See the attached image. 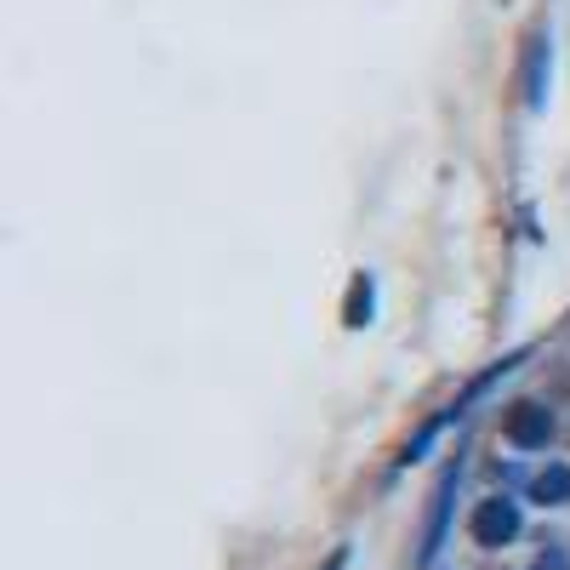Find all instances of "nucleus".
<instances>
[{
  "label": "nucleus",
  "mask_w": 570,
  "mask_h": 570,
  "mask_svg": "<svg viewBox=\"0 0 570 570\" xmlns=\"http://www.w3.org/2000/svg\"><path fill=\"white\" fill-rule=\"evenodd\" d=\"M537 570H570V564H564V553H548V559H542Z\"/></svg>",
  "instance_id": "7"
},
{
  "label": "nucleus",
  "mask_w": 570,
  "mask_h": 570,
  "mask_svg": "<svg viewBox=\"0 0 570 570\" xmlns=\"http://www.w3.org/2000/svg\"><path fill=\"white\" fill-rule=\"evenodd\" d=\"M525 104H548V35H531V58H525Z\"/></svg>",
  "instance_id": "3"
},
{
  "label": "nucleus",
  "mask_w": 570,
  "mask_h": 570,
  "mask_svg": "<svg viewBox=\"0 0 570 570\" xmlns=\"http://www.w3.org/2000/svg\"><path fill=\"white\" fill-rule=\"evenodd\" d=\"M451 485H456V468L440 480V497H434V525H428V537H422V559H434V548H440V531H445V502H451Z\"/></svg>",
  "instance_id": "4"
},
{
  "label": "nucleus",
  "mask_w": 570,
  "mask_h": 570,
  "mask_svg": "<svg viewBox=\"0 0 570 570\" xmlns=\"http://www.w3.org/2000/svg\"><path fill=\"white\" fill-rule=\"evenodd\" d=\"M365 314H371V285L360 279L354 285V303H348V325H365Z\"/></svg>",
  "instance_id": "6"
},
{
  "label": "nucleus",
  "mask_w": 570,
  "mask_h": 570,
  "mask_svg": "<svg viewBox=\"0 0 570 570\" xmlns=\"http://www.w3.org/2000/svg\"><path fill=\"white\" fill-rule=\"evenodd\" d=\"M519 537V508L513 502H480L473 508V542H485V548H502V542H513Z\"/></svg>",
  "instance_id": "2"
},
{
  "label": "nucleus",
  "mask_w": 570,
  "mask_h": 570,
  "mask_svg": "<svg viewBox=\"0 0 570 570\" xmlns=\"http://www.w3.org/2000/svg\"><path fill=\"white\" fill-rule=\"evenodd\" d=\"M502 434H508V445H519V451H542V445L553 440V416H548L542 405H513L508 422H502Z\"/></svg>",
  "instance_id": "1"
},
{
  "label": "nucleus",
  "mask_w": 570,
  "mask_h": 570,
  "mask_svg": "<svg viewBox=\"0 0 570 570\" xmlns=\"http://www.w3.org/2000/svg\"><path fill=\"white\" fill-rule=\"evenodd\" d=\"M537 497H542V502H570V473H564V468L537 473Z\"/></svg>",
  "instance_id": "5"
}]
</instances>
